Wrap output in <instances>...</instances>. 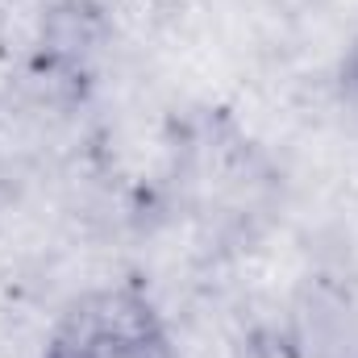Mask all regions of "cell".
I'll list each match as a JSON object with an SVG mask.
<instances>
[{
    "mask_svg": "<svg viewBox=\"0 0 358 358\" xmlns=\"http://www.w3.org/2000/svg\"><path fill=\"white\" fill-rule=\"evenodd\" d=\"M38 358H179L167 313L138 279H108L71 296Z\"/></svg>",
    "mask_w": 358,
    "mask_h": 358,
    "instance_id": "6da1fadb",
    "label": "cell"
},
{
    "mask_svg": "<svg viewBox=\"0 0 358 358\" xmlns=\"http://www.w3.org/2000/svg\"><path fill=\"white\" fill-rule=\"evenodd\" d=\"M338 92H342L346 104L358 108V29L350 34L346 50H342V59H338Z\"/></svg>",
    "mask_w": 358,
    "mask_h": 358,
    "instance_id": "7a4b0ae2",
    "label": "cell"
}]
</instances>
